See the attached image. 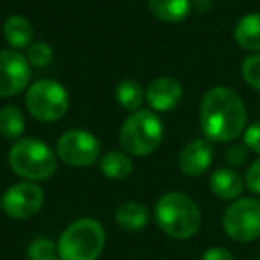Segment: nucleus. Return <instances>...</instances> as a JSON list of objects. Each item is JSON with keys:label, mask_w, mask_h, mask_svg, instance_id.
I'll return each mask as SVG.
<instances>
[{"label": "nucleus", "mask_w": 260, "mask_h": 260, "mask_svg": "<svg viewBox=\"0 0 260 260\" xmlns=\"http://www.w3.org/2000/svg\"><path fill=\"white\" fill-rule=\"evenodd\" d=\"M200 125L209 141L237 139L246 126V107L234 89L217 86L209 89L200 104Z\"/></svg>", "instance_id": "obj_1"}, {"label": "nucleus", "mask_w": 260, "mask_h": 260, "mask_svg": "<svg viewBox=\"0 0 260 260\" xmlns=\"http://www.w3.org/2000/svg\"><path fill=\"white\" fill-rule=\"evenodd\" d=\"M155 219L164 234L178 241L194 237L202 226L200 207L184 192H166L160 196L155 203Z\"/></svg>", "instance_id": "obj_2"}, {"label": "nucleus", "mask_w": 260, "mask_h": 260, "mask_svg": "<svg viewBox=\"0 0 260 260\" xmlns=\"http://www.w3.org/2000/svg\"><path fill=\"white\" fill-rule=\"evenodd\" d=\"M8 162L18 177L29 182L47 180L57 171L55 152L36 138H23L13 143Z\"/></svg>", "instance_id": "obj_3"}, {"label": "nucleus", "mask_w": 260, "mask_h": 260, "mask_svg": "<svg viewBox=\"0 0 260 260\" xmlns=\"http://www.w3.org/2000/svg\"><path fill=\"white\" fill-rule=\"evenodd\" d=\"M105 248V230L93 217H80L62 230L57 241L61 260H98Z\"/></svg>", "instance_id": "obj_4"}, {"label": "nucleus", "mask_w": 260, "mask_h": 260, "mask_svg": "<svg viewBox=\"0 0 260 260\" xmlns=\"http://www.w3.org/2000/svg\"><path fill=\"white\" fill-rule=\"evenodd\" d=\"M164 139V126L153 111L132 112L123 121L119 130V145L128 155L148 157L160 146Z\"/></svg>", "instance_id": "obj_5"}, {"label": "nucleus", "mask_w": 260, "mask_h": 260, "mask_svg": "<svg viewBox=\"0 0 260 260\" xmlns=\"http://www.w3.org/2000/svg\"><path fill=\"white\" fill-rule=\"evenodd\" d=\"M25 105L30 116L38 121L54 123L64 118V114L68 112L70 96L57 80L41 79L29 86Z\"/></svg>", "instance_id": "obj_6"}, {"label": "nucleus", "mask_w": 260, "mask_h": 260, "mask_svg": "<svg viewBox=\"0 0 260 260\" xmlns=\"http://www.w3.org/2000/svg\"><path fill=\"white\" fill-rule=\"evenodd\" d=\"M223 228L235 242H253L260 237V200L237 198L223 216Z\"/></svg>", "instance_id": "obj_7"}, {"label": "nucleus", "mask_w": 260, "mask_h": 260, "mask_svg": "<svg viewBox=\"0 0 260 260\" xmlns=\"http://www.w3.org/2000/svg\"><path fill=\"white\" fill-rule=\"evenodd\" d=\"M57 157L70 166H91L100 157V143L87 130L72 128L59 138Z\"/></svg>", "instance_id": "obj_8"}, {"label": "nucleus", "mask_w": 260, "mask_h": 260, "mask_svg": "<svg viewBox=\"0 0 260 260\" xmlns=\"http://www.w3.org/2000/svg\"><path fill=\"white\" fill-rule=\"evenodd\" d=\"M45 203V192L36 182H18L11 185L2 196V210L13 219H29L41 210Z\"/></svg>", "instance_id": "obj_9"}, {"label": "nucleus", "mask_w": 260, "mask_h": 260, "mask_svg": "<svg viewBox=\"0 0 260 260\" xmlns=\"http://www.w3.org/2000/svg\"><path fill=\"white\" fill-rule=\"evenodd\" d=\"M30 64L16 50H0V98H11L27 89Z\"/></svg>", "instance_id": "obj_10"}, {"label": "nucleus", "mask_w": 260, "mask_h": 260, "mask_svg": "<svg viewBox=\"0 0 260 260\" xmlns=\"http://www.w3.org/2000/svg\"><path fill=\"white\" fill-rule=\"evenodd\" d=\"M184 94V87L175 77H159L148 86L146 102L157 112L171 111L178 105Z\"/></svg>", "instance_id": "obj_11"}, {"label": "nucleus", "mask_w": 260, "mask_h": 260, "mask_svg": "<svg viewBox=\"0 0 260 260\" xmlns=\"http://www.w3.org/2000/svg\"><path fill=\"white\" fill-rule=\"evenodd\" d=\"M212 146L205 139H194L189 145L184 146L178 157V168L182 173L189 175V177H198L203 175L212 164Z\"/></svg>", "instance_id": "obj_12"}, {"label": "nucleus", "mask_w": 260, "mask_h": 260, "mask_svg": "<svg viewBox=\"0 0 260 260\" xmlns=\"http://www.w3.org/2000/svg\"><path fill=\"white\" fill-rule=\"evenodd\" d=\"M210 191L221 200H237L244 191V180L237 171L219 168L210 175Z\"/></svg>", "instance_id": "obj_13"}, {"label": "nucleus", "mask_w": 260, "mask_h": 260, "mask_svg": "<svg viewBox=\"0 0 260 260\" xmlns=\"http://www.w3.org/2000/svg\"><path fill=\"white\" fill-rule=\"evenodd\" d=\"M2 34L13 48H27L32 45L34 27L25 16L13 15L2 25Z\"/></svg>", "instance_id": "obj_14"}, {"label": "nucleus", "mask_w": 260, "mask_h": 260, "mask_svg": "<svg viewBox=\"0 0 260 260\" xmlns=\"http://www.w3.org/2000/svg\"><path fill=\"white\" fill-rule=\"evenodd\" d=\"M148 9L160 22L178 23L189 16L191 2L189 0H148Z\"/></svg>", "instance_id": "obj_15"}, {"label": "nucleus", "mask_w": 260, "mask_h": 260, "mask_svg": "<svg viewBox=\"0 0 260 260\" xmlns=\"http://www.w3.org/2000/svg\"><path fill=\"white\" fill-rule=\"evenodd\" d=\"M116 223L128 232L143 230L150 223V212L139 202H125L116 209Z\"/></svg>", "instance_id": "obj_16"}, {"label": "nucleus", "mask_w": 260, "mask_h": 260, "mask_svg": "<svg viewBox=\"0 0 260 260\" xmlns=\"http://www.w3.org/2000/svg\"><path fill=\"white\" fill-rule=\"evenodd\" d=\"M234 38L244 50L260 52V13H249L237 22Z\"/></svg>", "instance_id": "obj_17"}, {"label": "nucleus", "mask_w": 260, "mask_h": 260, "mask_svg": "<svg viewBox=\"0 0 260 260\" xmlns=\"http://www.w3.org/2000/svg\"><path fill=\"white\" fill-rule=\"evenodd\" d=\"M98 166L111 180H123L132 173V160L126 152H107L100 157Z\"/></svg>", "instance_id": "obj_18"}, {"label": "nucleus", "mask_w": 260, "mask_h": 260, "mask_svg": "<svg viewBox=\"0 0 260 260\" xmlns=\"http://www.w3.org/2000/svg\"><path fill=\"white\" fill-rule=\"evenodd\" d=\"M25 130L23 112L15 105H6L0 109V134L9 141H18Z\"/></svg>", "instance_id": "obj_19"}, {"label": "nucleus", "mask_w": 260, "mask_h": 260, "mask_svg": "<svg viewBox=\"0 0 260 260\" xmlns=\"http://www.w3.org/2000/svg\"><path fill=\"white\" fill-rule=\"evenodd\" d=\"M116 98L123 109L136 112L139 111L143 100H145V93H143V87L139 82L132 79H125L116 87Z\"/></svg>", "instance_id": "obj_20"}, {"label": "nucleus", "mask_w": 260, "mask_h": 260, "mask_svg": "<svg viewBox=\"0 0 260 260\" xmlns=\"http://www.w3.org/2000/svg\"><path fill=\"white\" fill-rule=\"evenodd\" d=\"M27 255L30 260H55L59 256L57 244L48 237H38L29 244Z\"/></svg>", "instance_id": "obj_21"}, {"label": "nucleus", "mask_w": 260, "mask_h": 260, "mask_svg": "<svg viewBox=\"0 0 260 260\" xmlns=\"http://www.w3.org/2000/svg\"><path fill=\"white\" fill-rule=\"evenodd\" d=\"M54 59V50L47 41H36L27 50V61L34 68H47Z\"/></svg>", "instance_id": "obj_22"}, {"label": "nucleus", "mask_w": 260, "mask_h": 260, "mask_svg": "<svg viewBox=\"0 0 260 260\" xmlns=\"http://www.w3.org/2000/svg\"><path fill=\"white\" fill-rule=\"evenodd\" d=\"M241 73L249 87L260 91V54L248 55L241 64Z\"/></svg>", "instance_id": "obj_23"}, {"label": "nucleus", "mask_w": 260, "mask_h": 260, "mask_svg": "<svg viewBox=\"0 0 260 260\" xmlns=\"http://www.w3.org/2000/svg\"><path fill=\"white\" fill-rule=\"evenodd\" d=\"M244 185L253 192V194H260V159L255 160L246 171Z\"/></svg>", "instance_id": "obj_24"}, {"label": "nucleus", "mask_w": 260, "mask_h": 260, "mask_svg": "<svg viewBox=\"0 0 260 260\" xmlns=\"http://www.w3.org/2000/svg\"><path fill=\"white\" fill-rule=\"evenodd\" d=\"M246 159H248V146L246 145H232L226 150V162L230 166H242L246 162Z\"/></svg>", "instance_id": "obj_25"}, {"label": "nucleus", "mask_w": 260, "mask_h": 260, "mask_svg": "<svg viewBox=\"0 0 260 260\" xmlns=\"http://www.w3.org/2000/svg\"><path fill=\"white\" fill-rule=\"evenodd\" d=\"M244 145L260 155V121L253 123L244 132Z\"/></svg>", "instance_id": "obj_26"}, {"label": "nucleus", "mask_w": 260, "mask_h": 260, "mask_svg": "<svg viewBox=\"0 0 260 260\" xmlns=\"http://www.w3.org/2000/svg\"><path fill=\"white\" fill-rule=\"evenodd\" d=\"M202 260H235V256L228 251L226 248H221V246H214L209 248L202 255Z\"/></svg>", "instance_id": "obj_27"}, {"label": "nucleus", "mask_w": 260, "mask_h": 260, "mask_svg": "<svg viewBox=\"0 0 260 260\" xmlns=\"http://www.w3.org/2000/svg\"><path fill=\"white\" fill-rule=\"evenodd\" d=\"M0 209H2V196H0Z\"/></svg>", "instance_id": "obj_28"}, {"label": "nucleus", "mask_w": 260, "mask_h": 260, "mask_svg": "<svg viewBox=\"0 0 260 260\" xmlns=\"http://www.w3.org/2000/svg\"><path fill=\"white\" fill-rule=\"evenodd\" d=\"M55 260H61V258H55Z\"/></svg>", "instance_id": "obj_29"}, {"label": "nucleus", "mask_w": 260, "mask_h": 260, "mask_svg": "<svg viewBox=\"0 0 260 260\" xmlns=\"http://www.w3.org/2000/svg\"><path fill=\"white\" fill-rule=\"evenodd\" d=\"M256 260H260V258H256Z\"/></svg>", "instance_id": "obj_30"}]
</instances>
